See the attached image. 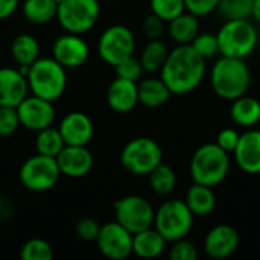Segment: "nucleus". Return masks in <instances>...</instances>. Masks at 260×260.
Masks as SVG:
<instances>
[{
    "label": "nucleus",
    "instance_id": "17",
    "mask_svg": "<svg viewBox=\"0 0 260 260\" xmlns=\"http://www.w3.org/2000/svg\"><path fill=\"white\" fill-rule=\"evenodd\" d=\"M239 247V233L229 224L213 227L204 239V251L212 259H225Z\"/></svg>",
    "mask_w": 260,
    "mask_h": 260
},
{
    "label": "nucleus",
    "instance_id": "26",
    "mask_svg": "<svg viewBox=\"0 0 260 260\" xmlns=\"http://www.w3.org/2000/svg\"><path fill=\"white\" fill-rule=\"evenodd\" d=\"M11 56L18 66L29 67L40 58V44L37 38L29 34L17 35L11 43Z\"/></svg>",
    "mask_w": 260,
    "mask_h": 260
},
{
    "label": "nucleus",
    "instance_id": "10",
    "mask_svg": "<svg viewBox=\"0 0 260 260\" xmlns=\"http://www.w3.org/2000/svg\"><path fill=\"white\" fill-rule=\"evenodd\" d=\"M114 215L122 227L136 235L154 225L155 210L143 197L128 195L114 203Z\"/></svg>",
    "mask_w": 260,
    "mask_h": 260
},
{
    "label": "nucleus",
    "instance_id": "42",
    "mask_svg": "<svg viewBox=\"0 0 260 260\" xmlns=\"http://www.w3.org/2000/svg\"><path fill=\"white\" fill-rule=\"evenodd\" d=\"M14 215V204L9 197L0 193V221H8Z\"/></svg>",
    "mask_w": 260,
    "mask_h": 260
},
{
    "label": "nucleus",
    "instance_id": "1",
    "mask_svg": "<svg viewBox=\"0 0 260 260\" xmlns=\"http://www.w3.org/2000/svg\"><path fill=\"white\" fill-rule=\"evenodd\" d=\"M160 73L172 94H187L204 79L206 59L190 44H178L169 50Z\"/></svg>",
    "mask_w": 260,
    "mask_h": 260
},
{
    "label": "nucleus",
    "instance_id": "40",
    "mask_svg": "<svg viewBox=\"0 0 260 260\" xmlns=\"http://www.w3.org/2000/svg\"><path fill=\"white\" fill-rule=\"evenodd\" d=\"M165 23L158 15L155 14H149L145 20H143V32L149 40H158L161 38L163 32H165Z\"/></svg>",
    "mask_w": 260,
    "mask_h": 260
},
{
    "label": "nucleus",
    "instance_id": "21",
    "mask_svg": "<svg viewBox=\"0 0 260 260\" xmlns=\"http://www.w3.org/2000/svg\"><path fill=\"white\" fill-rule=\"evenodd\" d=\"M168 241L152 227L133 235V253L142 259H155L163 254Z\"/></svg>",
    "mask_w": 260,
    "mask_h": 260
},
{
    "label": "nucleus",
    "instance_id": "13",
    "mask_svg": "<svg viewBox=\"0 0 260 260\" xmlns=\"http://www.w3.org/2000/svg\"><path fill=\"white\" fill-rule=\"evenodd\" d=\"M20 125L29 131H41L52 126L55 120V108L50 101L38 98L35 94H27L17 107Z\"/></svg>",
    "mask_w": 260,
    "mask_h": 260
},
{
    "label": "nucleus",
    "instance_id": "12",
    "mask_svg": "<svg viewBox=\"0 0 260 260\" xmlns=\"http://www.w3.org/2000/svg\"><path fill=\"white\" fill-rule=\"evenodd\" d=\"M94 242L98 244L101 254L107 259L122 260L133 254V233L117 221L101 225Z\"/></svg>",
    "mask_w": 260,
    "mask_h": 260
},
{
    "label": "nucleus",
    "instance_id": "9",
    "mask_svg": "<svg viewBox=\"0 0 260 260\" xmlns=\"http://www.w3.org/2000/svg\"><path fill=\"white\" fill-rule=\"evenodd\" d=\"M61 172L55 157L35 154L29 157L20 168L18 178L23 187L30 192H47L56 186Z\"/></svg>",
    "mask_w": 260,
    "mask_h": 260
},
{
    "label": "nucleus",
    "instance_id": "5",
    "mask_svg": "<svg viewBox=\"0 0 260 260\" xmlns=\"http://www.w3.org/2000/svg\"><path fill=\"white\" fill-rule=\"evenodd\" d=\"M222 56L247 58L257 44V30L250 20H225L216 34Z\"/></svg>",
    "mask_w": 260,
    "mask_h": 260
},
{
    "label": "nucleus",
    "instance_id": "43",
    "mask_svg": "<svg viewBox=\"0 0 260 260\" xmlns=\"http://www.w3.org/2000/svg\"><path fill=\"white\" fill-rule=\"evenodd\" d=\"M20 0H0V20L9 18L18 8Z\"/></svg>",
    "mask_w": 260,
    "mask_h": 260
},
{
    "label": "nucleus",
    "instance_id": "27",
    "mask_svg": "<svg viewBox=\"0 0 260 260\" xmlns=\"http://www.w3.org/2000/svg\"><path fill=\"white\" fill-rule=\"evenodd\" d=\"M58 5L53 0H24L23 15L34 24H46L56 18Z\"/></svg>",
    "mask_w": 260,
    "mask_h": 260
},
{
    "label": "nucleus",
    "instance_id": "24",
    "mask_svg": "<svg viewBox=\"0 0 260 260\" xmlns=\"http://www.w3.org/2000/svg\"><path fill=\"white\" fill-rule=\"evenodd\" d=\"M232 120L245 128H251L260 122V102L251 96H239L233 101L230 108Z\"/></svg>",
    "mask_w": 260,
    "mask_h": 260
},
{
    "label": "nucleus",
    "instance_id": "7",
    "mask_svg": "<svg viewBox=\"0 0 260 260\" xmlns=\"http://www.w3.org/2000/svg\"><path fill=\"white\" fill-rule=\"evenodd\" d=\"M163 161L160 145L149 137H137L129 140L122 152L120 163L133 175H148Z\"/></svg>",
    "mask_w": 260,
    "mask_h": 260
},
{
    "label": "nucleus",
    "instance_id": "36",
    "mask_svg": "<svg viewBox=\"0 0 260 260\" xmlns=\"http://www.w3.org/2000/svg\"><path fill=\"white\" fill-rule=\"evenodd\" d=\"M20 126V119L15 107L0 105V137L12 136Z\"/></svg>",
    "mask_w": 260,
    "mask_h": 260
},
{
    "label": "nucleus",
    "instance_id": "31",
    "mask_svg": "<svg viewBox=\"0 0 260 260\" xmlns=\"http://www.w3.org/2000/svg\"><path fill=\"white\" fill-rule=\"evenodd\" d=\"M253 0H219L216 11L225 20H250Z\"/></svg>",
    "mask_w": 260,
    "mask_h": 260
},
{
    "label": "nucleus",
    "instance_id": "41",
    "mask_svg": "<svg viewBox=\"0 0 260 260\" xmlns=\"http://www.w3.org/2000/svg\"><path fill=\"white\" fill-rule=\"evenodd\" d=\"M239 137H241V134H239L236 129H233V128H225V129H222V131L218 134V137H216V145H218L221 149H224L225 152H233L235 148L238 146Z\"/></svg>",
    "mask_w": 260,
    "mask_h": 260
},
{
    "label": "nucleus",
    "instance_id": "18",
    "mask_svg": "<svg viewBox=\"0 0 260 260\" xmlns=\"http://www.w3.org/2000/svg\"><path fill=\"white\" fill-rule=\"evenodd\" d=\"M27 94V79L20 70L0 67V105L17 107Z\"/></svg>",
    "mask_w": 260,
    "mask_h": 260
},
{
    "label": "nucleus",
    "instance_id": "45",
    "mask_svg": "<svg viewBox=\"0 0 260 260\" xmlns=\"http://www.w3.org/2000/svg\"><path fill=\"white\" fill-rule=\"evenodd\" d=\"M53 2H55V3H56V5H59V3H61V2H62V0H53Z\"/></svg>",
    "mask_w": 260,
    "mask_h": 260
},
{
    "label": "nucleus",
    "instance_id": "14",
    "mask_svg": "<svg viewBox=\"0 0 260 260\" xmlns=\"http://www.w3.org/2000/svg\"><path fill=\"white\" fill-rule=\"evenodd\" d=\"M90 56L88 44L78 34L66 32L58 37L52 46V58L64 69H78L87 62Z\"/></svg>",
    "mask_w": 260,
    "mask_h": 260
},
{
    "label": "nucleus",
    "instance_id": "37",
    "mask_svg": "<svg viewBox=\"0 0 260 260\" xmlns=\"http://www.w3.org/2000/svg\"><path fill=\"white\" fill-rule=\"evenodd\" d=\"M169 257L172 260H197L198 250L193 242L187 241L186 238H181L172 242V247L169 250Z\"/></svg>",
    "mask_w": 260,
    "mask_h": 260
},
{
    "label": "nucleus",
    "instance_id": "33",
    "mask_svg": "<svg viewBox=\"0 0 260 260\" xmlns=\"http://www.w3.org/2000/svg\"><path fill=\"white\" fill-rule=\"evenodd\" d=\"M152 14L158 15L163 21H171L186 11L184 0H151Z\"/></svg>",
    "mask_w": 260,
    "mask_h": 260
},
{
    "label": "nucleus",
    "instance_id": "19",
    "mask_svg": "<svg viewBox=\"0 0 260 260\" xmlns=\"http://www.w3.org/2000/svg\"><path fill=\"white\" fill-rule=\"evenodd\" d=\"M233 154L244 172L260 174V129H250L241 134Z\"/></svg>",
    "mask_w": 260,
    "mask_h": 260
},
{
    "label": "nucleus",
    "instance_id": "22",
    "mask_svg": "<svg viewBox=\"0 0 260 260\" xmlns=\"http://www.w3.org/2000/svg\"><path fill=\"white\" fill-rule=\"evenodd\" d=\"M137 93H139V104L148 108H158L165 105L172 94L161 78L143 79L140 84H137Z\"/></svg>",
    "mask_w": 260,
    "mask_h": 260
},
{
    "label": "nucleus",
    "instance_id": "39",
    "mask_svg": "<svg viewBox=\"0 0 260 260\" xmlns=\"http://www.w3.org/2000/svg\"><path fill=\"white\" fill-rule=\"evenodd\" d=\"M218 2L219 0H184V6L187 12L197 17H204L216 11Z\"/></svg>",
    "mask_w": 260,
    "mask_h": 260
},
{
    "label": "nucleus",
    "instance_id": "29",
    "mask_svg": "<svg viewBox=\"0 0 260 260\" xmlns=\"http://www.w3.org/2000/svg\"><path fill=\"white\" fill-rule=\"evenodd\" d=\"M148 177H149L151 189L158 195H169L177 186V174H175V171L171 166L165 165L163 161L155 169H152L148 174Z\"/></svg>",
    "mask_w": 260,
    "mask_h": 260
},
{
    "label": "nucleus",
    "instance_id": "11",
    "mask_svg": "<svg viewBox=\"0 0 260 260\" xmlns=\"http://www.w3.org/2000/svg\"><path fill=\"white\" fill-rule=\"evenodd\" d=\"M136 38L129 27L123 24H113L107 27L99 38L98 52L102 61L110 66H117L120 61L134 55Z\"/></svg>",
    "mask_w": 260,
    "mask_h": 260
},
{
    "label": "nucleus",
    "instance_id": "30",
    "mask_svg": "<svg viewBox=\"0 0 260 260\" xmlns=\"http://www.w3.org/2000/svg\"><path fill=\"white\" fill-rule=\"evenodd\" d=\"M64 146H66V143H64L58 128L47 126V128L37 133L35 148H37L38 154L49 155V157H56Z\"/></svg>",
    "mask_w": 260,
    "mask_h": 260
},
{
    "label": "nucleus",
    "instance_id": "4",
    "mask_svg": "<svg viewBox=\"0 0 260 260\" xmlns=\"http://www.w3.org/2000/svg\"><path fill=\"white\" fill-rule=\"evenodd\" d=\"M230 171L229 152L221 149L216 143H206L200 146L190 161V175L193 183L209 187L221 184Z\"/></svg>",
    "mask_w": 260,
    "mask_h": 260
},
{
    "label": "nucleus",
    "instance_id": "28",
    "mask_svg": "<svg viewBox=\"0 0 260 260\" xmlns=\"http://www.w3.org/2000/svg\"><path fill=\"white\" fill-rule=\"evenodd\" d=\"M168 55H169V49L160 38L149 40V43L143 47L140 55V62L143 66V70L148 73L160 72Z\"/></svg>",
    "mask_w": 260,
    "mask_h": 260
},
{
    "label": "nucleus",
    "instance_id": "6",
    "mask_svg": "<svg viewBox=\"0 0 260 260\" xmlns=\"http://www.w3.org/2000/svg\"><path fill=\"white\" fill-rule=\"evenodd\" d=\"M193 213L183 200H169L163 203L154 216V229L168 241L186 238L193 227Z\"/></svg>",
    "mask_w": 260,
    "mask_h": 260
},
{
    "label": "nucleus",
    "instance_id": "20",
    "mask_svg": "<svg viewBox=\"0 0 260 260\" xmlns=\"http://www.w3.org/2000/svg\"><path fill=\"white\" fill-rule=\"evenodd\" d=\"M107 102L116 113H129L139 104L137 82L116 76V79L108 85Z\"/></svg>",
    "mask_w": 260,
    "mask_h": 260
},
{
    "label": "nucleus",
    "instance_id": "35",
    "mask_svg": "<svg viewBox=\"0 0 260 260\" xmlns=\"http://www.w3.org/2000/svg\"><path fill=\"white\" fill-rule=\"evenodd\" d=\"M116 67V76L117 78H123V79H129V81H134L137 82L142 75H143V66L140 62V59L134 58L133 56H128L126 59L120 61Z\"/></svg>",
    "mask_w": 260,
    "mask_h": 260
},
{
    "label": "nucleus",
    "instance_id": "2",
    "mask_svg": "<svg viewBox=\"0 0 260 260\" xmlns=\"http://www.w3.org/2000/svg\"><path fill=\"white\" fill-rule=\"evenodd\" d=\"M210 82L215 93L227 101H235L245 94L251 84L250 67L244 58L221 56L210 73Z\"/></svg>",
    "mask_w": 260,
    "mask_h": 260
},
{
    "label": "nucleus",
    "instance_id": "25",
    "mask_svg": "<svg viewBox=\"0 0 260 260\" xmlns=\"http://www.w3.org/2000/svg\"><path fill=\"white\" fill-rule=\"evenodd\" d=\"M168 32L177 44H190L193 38L200 34L198 17L184 11L183 14L169 21Z\"/></svg>",
    "mask_w": 260,
    "mask_h": 260
},
{
    "label": "nucleus",
    "instance_id": "32",
    "mask_svg": "<svg viewBox=\"0 0 260 260\" xmlns=\"http://www.w3.org/2000/svg\"><path fill=\"white\" fill-rule=\"evenodd\" d=\"M20 259L21 260H52L53 259V250L50 244L44 239L34 238L23 244L20 250Z\"/></svg>",
    "mask_w": 260,
    "mask_h": 260
},
{
    "label": "nucleus",
    "instance_id": "8",
    "mask_svg": "<svg viewBox=\"0 0 260 260\" xmlns=\"http://www.w3.org/2000/svg\"><path fill=\"white\" fill-rule=\"evenodd\" d=\"M101 15L98 0H62L58 5L56 20L66 32L82 35L91 30Z\"/></svg>",
    "mask_w": 260,
    "mask_h": 260
},
{
    "label": "nucleus",
    "instance_id": "16",
    "mask_svg": "<svg viewBox=\"0 0 260 260\" xmlns=\"http://www.w3.org/2000/svg\"><path fill=\"white\" fill-rule=\"evenodd\" d=\"M58 129L64 143L70 146H87L94 134L91 119L81 111H72L66 114Z\"/></svg>",
    "mask_w": 260,
    "mask_h": 260
},
{
    "label": "nucleus",
    "instance_id": "15",
    "mask_svg": "<svg viewBox=\"0 0 260 260\" xmlns=\"http://www.w3.org/2000/svg\"><path fill=\"white\" fill-rule=\"evenodd\" d=\"M59 172L69 178H82L93 169V154L87 146H70L66 145L61 152L55 157Z\"/></svg>",
    "mask_w": 260,
    "mask_h": 260
},
{
    "label": "nucleus",
    "instance_id": "44",
    "mask_svg": "<svg viewBox=\"0 0 260 260\" xmlns=\"http://www.w3.org/2000/svg\"><path fill=\"white\" fill-rule=\"evenodd\" d=\"M251 17L260 23V0H253V6H251Z\"/></svg>",
    "mask_w": 260,
    "mask_h": 260
},
{
    "label": "nucleus",
    "instance_id": "3",
    "mask_svg": "<svg viewBox=\"0 0 260 260\" xmlns=\"http://www.w3.org/2000/svg\"><path fill=\"white\" fill-rule=\"evenodd\" d=\"M29 91L46 101L59 99L67 87L66 69L53 58H38L26 73Z\"/></svg>",
    "mask_w": 260,
    "mask_h": 260
},
{
    "label": "nucleus",
    "instance_id": "38",
    "mask_svg": "<svg viewBox=\"0 0 260 260\" xmlns=\"http://www.w3.org/2000/svg\"><path fill=\"white\" fill-rule=\"evenodd\" d=\"M99 230H101V225L93 218H81L75 225V232L78 238L85 242H94L99 235Z\"/></svg>",
    "mask_w": 260,
    "mask_h": 260
},
{
    "label": "nucleus",
    "instance_id": "23",
    "mask_svg": "<svg viewBox=\"0 0 260 260\" xmlns=\"http://www.w3.org/2000/svg\"><path fill=\"white\" fill-rule=\"evenodd\" d=\"M186 204L193 216H207L216 207V195L212 187L193 183L186 193Z\"/></svg>",
    "mask_w": 260,
    "mask_h": 260
},
{
    "label": "nucleus",
    "instance_id": "34",
    "mask_svg": "<svg viewBox=\"0 0 260 260\" xmlns=\"http://www.w3.org/2000/svg\"><path fill=\"white\" fill-rule=\"evenodd\" d=\"M190 46L195 49L197 53H200L204 59L213 58L215 55L219 53V46H218V38L213 34H198Z\"/></svg>",
    "mask_w": 260,
    "mask_h": 260
}]
</instances>
